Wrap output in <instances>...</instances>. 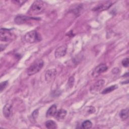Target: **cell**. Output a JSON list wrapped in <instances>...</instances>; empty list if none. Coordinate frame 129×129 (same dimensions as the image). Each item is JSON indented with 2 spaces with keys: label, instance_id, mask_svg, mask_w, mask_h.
Segmentation results:
<instances>
[{
  "label": "cell",
  "instance_id": "obj_1",
  "mask_svg": "<svg viewBox=\"0 0 129 129\" xmlns=\"http://www.w3.org/2000/svg\"><path fill=\"white\" fill-rule=\"evenodd\" d=\"M14 34L11 32L10 29H8L4 28H1L0 30V40L1 44L4 43V45L1 46V50L5 49L8 45L14 39Z\"/></svg>",
  "mask_w": 129,
  "mask_h": 129
},
{
  "label": "cell",
  "instance_id": "obj_2",
  "mask_svg": "<svg viewBox=\"0 0 129 129\" xmlns=\"http://www.w3.org/2000/svg\"><path fill=\"white\" fill-rule=\"evenodd\" d=\"M44 62L41 59H38L35 60L28 68L27 74L29 76L33 75L39 72L43 67Z\"/></svg>",
  "mask_w": 129,
  "mask_h": 129
},
{
  "label": "cell",
  "instance_id": "obj_3",
  "mask_svg": "<svg viewBox=\"0 0 129 129\" xmlns=\"http://www.w3.org/2000/svg\"><path fill=\"white\" fill-rule=\"evenodd\" d=\"M45 4L42 1H36L31 5L29 13L33 15H37L43 12L45 9Z\"/></svg>",
  "mask_w": 129,
  "mask_h": 129
},
{
  "label": "cell",
  "instance_id": "obj_4",
  "mask_svg": "<svg viewBox=\"0 0 129 129\" xmlns=\"http://www.w3.org/2000/svg\"><path fill=\"white\" fill-rule=\"evenodd\" d=\"M26 42L30 43H34L40 40V37L38 33L34 30L27 32L24 36Z\"/></svg>",
  "mask_w": 129,
  "mask_h": 129
},
{
  "label": "cell",
  "instance_id": "obj_5",
  "mask_svg": "<svg viewBox=\"0 0 129 129\" xmlns=\"http://www.w3.org/2000/svg\"><path fill=\"white\" fill-rule=\"evenodd\" d=\"M37 19V18H34L26 16L20 15L17 16L15 17L14 19V21L16 24L18 25H20V24H26L29 22H30L32 20H36Z\"/></svg>",
  "mask_w": 129,
  "mask_h": 129
},
{
  "label": "cell",
  "instance_id": "obj_6",
  "mask_svg": "<svg viewBox=\"0 0 129 129\" xmlns=\"http://www.w3.org/2000/svg\"><path fill=\"white\" fill-rule=\"evenodd\" d=\"M105 84V81L103 79H100L96 82L90 87V92L92 93H95L98 92L104 86Z\"/></svg>",
  "mask_w": 129,
  "mask_h": 129
},
{
  "label": "cell",
  "instance_id": "obj_7",
  "mask_svg": "<svg viewBox=\"0 0 129 129\" xmlns=\"http://www.w3.org/2000/svg\"><path fill=\"white\" fill-rule=\"evenodd\" d=\"M108 68L105 64H100L97 66L92 72V75L94 77H97L102 73L107 71Z\"/></svg>",
  "mask_w": 129,
  "mask_h": 129
},
{
  "label": "cell",
  "instance_id": "obj_8",
  "mask_svg": "<svg viewBox=\"0 0 129 129\" xmlns=\"http://www.w3.org/2000/svg\"><path fill=\"white\" fill-rule=\"evenodd\" d=\"M67 46L66 45H62L57 48L54 52L55 57L57 58H60L64 56L67 53Z\"/></svg>",
  "mask_w": 129,
  "mask_h": 129
},
{
  "label": "cell",
  "instance_id": "obj_9",
  "mask_svg": "<svg viewBox=\"0 0 129 129\" xmlns=\"http://www.w3.org/2000/svg\"><path fill=\"white\" fill-rule=\"evenodd\" d=\"M112 3L111 2L106 1L105 2L99 4L96 7L94 8V9L92 10L94 11H97V12L104 11L109 8L112 6Z\"/></svg>",
  "mask_w": 129,
  "mask_h": 129
},
{
  "label": "cell",
  "instance_id": "obj_10",
  "mask_svg": "<svg viewBox=\"0 0 129 129\" xmlns=\"http://www.w3.org/2000/svg\"><path fill=\"white\" fill-rule=\"evenodd\" d=\"M56 71L55 69H49L46 72L45 78V80L48 83H50L53 81L55 77Z\"/></svg>",
  "mask_w": 129,
  "mask_h": 129
},
{
  "label": "cell",
  "instance_id": "obj_11",
  "mask_svg": "<svg viewBox=\"0 0 129 129\" xmlns=\"http://www.w3.org/2000/svg\"><path fill=\"white\" fill-rule=\"evenodd\" d=\"M3 114L6 118H9L12 114V106L11 104L8 103L5 105L3 108Z\"/></svg>",
  "mask_w": 129,
  "mask_h": 129
},
{
  "label": "cell",
  "instance_id": "obj_12",
  "mask_svg": "<svg viewBox=\"0 0 129 129\" xmlns=\"http://www.w3.org/2000/svg\"><path fill=\"white\" fill-rule=\"evenodd\" d=\"M67 111L63 109H60L57 110L54 115L55 118L58 120H61L64 118L67 115Z\"/></svg>",
  "mask_w": 129,
  "mask_h": 129
},
{
  "label": "cell",
  "instance_id": "obj_13",
  "mask_svg": "<svg viewBox=\"0 0 129 129\" xmlns=\"http://www.w3.org/2000/svg\"><path fill=\"white\" fill-rule=\"evenodd\" d=\"M57 111V106L55 104L51 105L47 110L46 114V117H51L54 116Z\"/></svg>",
  "mask_w": 129,
  "mask_h": 129
},
{
  "label": "cell",
  "instance_id": "obj_14",
  "mask_svg": "<svg viewBox=\"0 0 129 129\" xmlns=\"http://www.w3.org/2000/svg\"><path fill=\"white\" fill-rule=\"evenodd\" d=\"M45 126L49 129H55L57 128V124L55 121L52 120H48L45 122Z\"/></svg>",
  "mask_w": 129,
  "mask_h": 129
},
{
  "label": "cell",
  "instance_id": "obj_15",
  "mask_svg": "<svg viewBox=\"0 0 129 129\" xmlns=\"http://www.w3.org/2000/svg\"><path fill=\"white\" fill-rule=\"evenodd\" d=\"M119 116L122 120L126 119L128 117V109H122L119 113Z\"/></svg>",
  "mask_w": 129,
  "mask_h": 129
},
{
  "label": "cell",
  "instance_id": "obj_16",
  "mask_svg": "<svg viewBox=\"0 0 129 129\" xmlns=\"http://www.w3.org/2000/svg\"><path fill=\"white\" fill-rule=\"evenodd\" d=\"M117 87H117V86L116 85H114L111 86L110 87H107V88H106L105 89H104L101 92V94H106L110 93L112 91H113L114 90H115L116 89H117Z\"/></svg>",
  "mask_w": 129,
  "mask_h": 129
},
{
  "label": "cell",
  "instance_id": "obj_17",
  "mask_svg": "<svg viewBox=\"0 0 129 129\" xmlns=\"http://www.w3.org/2000/svg\"><path fill=\"white\" fill-rule=\"evenodd\" d=\"M92 123L89 120H86L84 121L82 124V127L83 128H86V129L90 128L92 127Z\"/></svg>",
  "mask_w": 129,
  "mask_h": 129
},
{
  "label": "cell",
  "instance_id": "obj_18",
  "mask_svg": "<svg viewBox=\"0 0 129 129\" xmlns=\"http://www.w3.org/2000/svg\"><path fill=\"white\" fill-rule=\"evenodd\" d=\"M85 110H86V113L89 114L94 113L95 112V108H94V107L92 106L86 107L85 108Z\"/></svg>",
  "mask_w": 129,
  "mask_h": 129
},
{
  "label": "cell",
  "instance_id": "obj_19",
  "mask_svg": "<svg viewBox=\"0 0 129 129\" xmlns=\"http://www.w3.org/2000/svg\"><path fill=\"white\" fill-rule=\"evenodd\" d=\"M74 82H75L74 77L73 76H71L69 79L68 84H67V85L69 88H71L72 87H73L74 84Z\"/></svg>",
  "mask_w": 129,
  "mask_h": 129
},
{
  "label": "cell",
  "instance_id": "obj_20",
  "mask_svg": "<svg viewBox=\"0 0 129 129\" xmlns=\"http://www.w3.org/2000/svg\"><path fill=\"white\" fill-rule=\"evenodd\" d=\"M8 81H6L5 82H3L0 84V91L2 92L8 86Z\"/></svg>",
  "mask_w": 129,
  "mask_h": 129
},
{
  "label": "cell",
  "instance_id": "obj_21",
  "mask_svg": "<svg viewBox=\"0 0 129 129\" xmlns=\"http://www.w3.org/2000/svg\"><path fill=\"white\" fill-rule=\"evenodd\" d=\"M38 114H39L38 109H35V110H34L33 111V112L32 113V118L34 120H35L37 118V116L38 115Z\"/></svg>",
  "mask_w": 129,
  "mask_h": 129
},
{
  "label": "cell",
  "instance_id": "obj_22",
  "mask_svg": "<svg viewBox=\"0 0 129 129\" xmlns=\"http://www.w3.org/2000/svg\"><path fill=\"white\" fill-rule=\"evenodd\" d=\"M128 58H125L122 60L121 63L124 67H127L128 66Z\"/></svg>",
  "mask_w": 129,
  "mask_h": 129
}]
</instances>
